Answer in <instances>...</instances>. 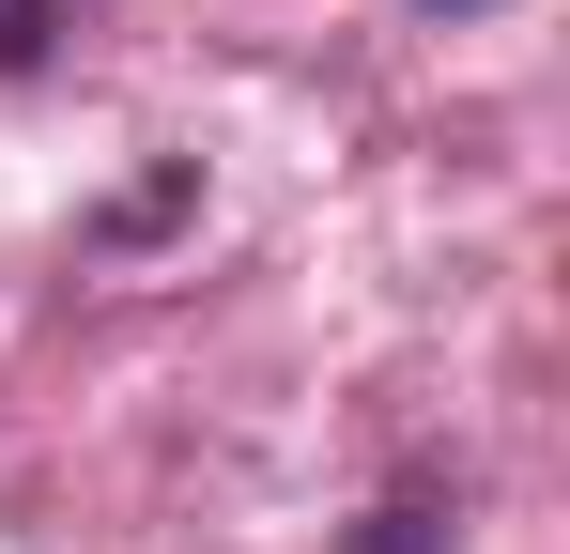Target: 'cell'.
Listing matches in <instances>:
<instances>
[{"mask_svg": "<svg viewBox=\"0 0 570 554\" xmlns=\"http://www.w3.org/2000/svg\"><path fill=\"white\" fill-rule=\"evenodd\" d=\"M47 16H62V0H0V62H31V47H47Z\"/></svg>", "mask_w": 570, "mask_h": 554, "instance_id": "2", "label": "cell"}, {"mask_svg": "<svg viewBox=\"0 0 570 554\" xmlns=\"http://www.w3.org/2000/svg\"><path fill=\"white\" fill-rule=\"evenodd\" d=\"M432 16H478V0H432Z\"/></svg>", "mask_w": 570, "mask_h": 554, "instance_id": "3", "label": "cell"}, {"mask_svg": "<svg viewBox=\"0 0 570 554\" xmlns=\"http://www.w3.org/2000/svg\"><path fill=\"white\" fill-rule=\"evenodd\" d=\"M355 554H448V508H371V540Z\"/></svg>", "mask_w": 570, "mask_h": 554, "instance_id": "1", "label": "cell"}]
</instances>
